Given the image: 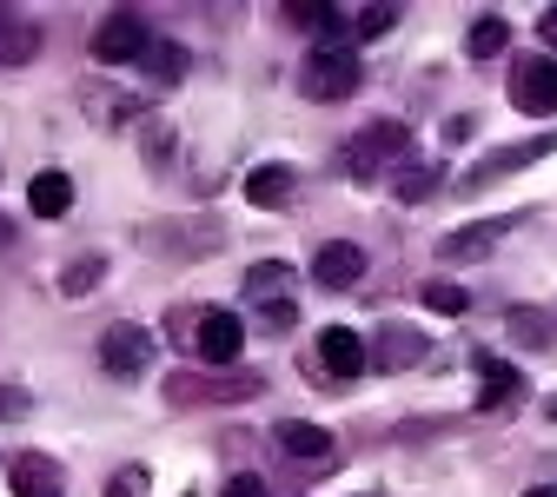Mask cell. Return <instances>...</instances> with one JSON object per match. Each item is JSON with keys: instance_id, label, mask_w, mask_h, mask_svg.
<instances>
[{"instance_id": "d6a6232c", "label": "cell", "mask_w": 557, "mask_h": 497, "mask_svg": "<svg viewBox=\"0 0 557 497\" xmlns=\"http://www.w3.org/2000/svg\"><path fill=\"white\" fill-rule=\"evenodd\" d=\"M471 133H478V120H465V113H458V120L445 126V139H451V147H458V139H471Z\"/></svg>"}, {"instance_id": "836d02e7", "label": "cell", "mask_w": 557, "mask_h": 497, "mask_svg": "<svg viewBox=\"0 0 557 497\" xmlns=\"http://www.w3.org/2000/svg\"><path fill=\"white\" fill-rule=\"evenodd\" d=\"M537 34H544V40L557 47V8H544V21H537Z\"/></svg>"}, {"instance_id": "cb8c5ba5", "label": "cell", "mask_w": 557, "mask_h": 497, "mask_svg": "<svg viewBox=\"0 0 557 497\" xmlns=\"http://www.w3.org/2000/svg\"><path fill=\"white\" fill-rule=\"evenodd\" d=\"M418 299H425L432 312H445V319H458V312L471 306V293H465V286H451V278H432V286H418Z\"/></svg>"}, {"instance_id": "4fadbf2b", "label": "cell", "mask_w": 557, "mask_h": 497, "mask_svg": "<svg viewBox=\"0 0 557 497\" xmlns=\"http://www.w3.org/2000/svg\"><path fill=\"white\" fill-rule=\"evenodd\" d=\"M319 365H325L332 378H359V372L372 365V345H366L352 325H325V332H319Z\"/></svg>"}, {"instance_id": "5b68a950", "label": "cell", "mask_w": 557, "mask_h": 497, "mask_svg": "<svg viewBox=\"0 0 557 497\" xmlns=\"http://www.w3.org/2000/svg\"><path fill=\"white\" fill-rule=\"evenodd\" d=\"M226 226L220 220H153L147 226V252H173V259H199V252H220Z\"/></svg>"}, {"instance_id": "e575fe53", "label": "cell", "mask_w": 557, "mask_h": 497, "mask_svg": "<svg viewBox=\"0 0 557 497\" xmlns=\"http://www.w3.org/2000/svg\"><path fill=\"white\" fill-rule=\"evenodd\" d=\"M14 246V220H0V252H8Z\"/></svg>"}, {"instance_id": "484cf974", "label": "cell", "mask_w": 557, "mask_h": 497, "mask_svg": "<svg viewBox=\"0 0 557 497\" xmlns=\"http://www.w3.org/2000/svg\"><path fill=\"white\" fill-rule=\"evenodd\" d=\"M398 27V8H359L352 14V40H379V34H392Z\"/></svg>"}, {"instance_id": "6da1fadb", "label": "cell", "mask_w": 557, "mask_h": 497, "mask_svg": "<svg viewBox=\"0 0 557 497\" xmlns=\"http://www.w3.org/2000/svg\"><path fill=\"white\" fill-rule=\"evenodd\" d=\"M359 80H366V74H359V53H352V47H312L306 66H299L306 100H345Z\"/></svg>"}, {"instance_id": "30bf717a", "label": "cell", "mask_w": 557, "mask_h": 497, "mask_svg": "<svg viewBox=\"0 0 557 497\" xmlns=\"http://www.w3.org/2000/svg\"><path fill=\"white\" fill-rule=\"evenodd\" d=\"M471 372H478V385H484V392H478V405L492 411V418H505V411L524 398V372H518V365H505L498 351H471Z\"/></svg>"}, {"instance_id": "4316f807", "label": "cell", "mask_w": 557, "mask_h": 497, "mask_svg": "<svg viewBox=\"0 0 557 497\" xmlns=\"http://www.w3.org/2000/svg\"><path fill=\"white\" fill-rule=\"evenodd\" d=\"M432 192H438V173H432V166H405V173H398V199H405V206L432 199Z\"/></svg>"}, {"instance_id": "44dd1931", "label": "cell", "mask_w": 557, "mask_h": 497, "mask_svg": "<svg viewBox=\"0 0 557 497\" xmlns=\"http://www.w3.org/2000/svg\"><path fill=\"white\" fill-rule=\"evenodd\" d=\"M505 47H511V21H505V14H478V21L465 27V53H471V60H498Z\"/></svg>"}, {"instance_id": "e0dca14e", "label": "cell", "mask_w": 557, "mask_h": 497, "mask_svg": "<svg viewBox=\"0 0 557 497\" xmlns=\"http://www.w3.org/2000/svg\"><path fill=\"white\" fill-rule=\"evenodd\" d=\"M246 199H252V206H293V199H299V173L278 166V160H272V166H252V173H246Z\"/></svg>"}, {"instance_id": "7a4b0ae2", "label": "cell", "mask_w": 557, "mask_h": 497, "mask_svg": "<svg viewBox=\"0 0 557 497\" xmlns=\"http://www.w3.org/2000/svg\"><path fill=\"white\" fill-rule=\"evenodd\" d=\"M100 365H107L120 385L147 378V372H153V332H147V325H133V319L107 325V332H100Z\"/></svg>"}, {"instance_id": "9c48e42d", "label": "cell", "mask_w": 557, "mask_h": 497, "mask_svg": "<svg viewBox=\"0 0 557 497\" xmlns=\"http://www.w3.org/2000/svg\"><path fill=\"white\" fill-rule=\"evenodd\" d=\"M239 345H246L239 312H199V319H193V345H186V351H199L206 365H233V359H239Z\"/></svg>"}, {"instance_id": "4dcf8cb0", "label": "cell", "mask_w": 557, "mask_h": 497, "mask_svg": "<svg viewBox=\"0 0 557 497\" xmlns=\"http://www.w3.org/2000/svg\"><path fill=\"white\" fill-rule=\"evenodd\" d=\"M139 490H147V471L133 464V471H120V477H113V490H107V497H139Z\"/></svg>"}, {"instance_id": "f546056e", "label": "cell", "mask_w": 557, "mask_h": 497, "mask_svg": "<svg viewBox=\"0 0 557 497\" xmlns=\"http://www.w3.org/2000/svg\"><path fill=\"white\" fill-rule=\"evenodd\" d=\"M27 411H34V398L21 385H0V418H27Z\"/></svg>"}, {"instance_id": "83f0119b", "label": "cell", "mask_w": 557, "mask_h": 497, "mask_svg": "<svg viewBox=\"0 0 557 497\" xmlns=\"http://www.w3.org/2000/svg\"><path fill=\"white\" fill-rule=\"evenodd\" d=\"M139 153H147V160H173V126H166V120H153V126H147V139H139Z\"/></svg>"}, {"instance_id": "8992f818", "label": "cell", "mask_w": 557, "mask_h": 497, "mask_svg": "<svg viewBox=\"0 0 557 497\" xmlns=\"http://www.w3.org/2000/svg\"><path fill=\"white\" fill-rule=\"evenodd\" d=\"M265 378L259 372H233V378H199V372H173L166 398L173 405H233V398H259Z\"/></svg>"}, {"instance_id": "ac0fdd59", "label": "cell", "mask_w": 557, "mask_h": 497, "mask_svg": "<svg viewBox=\"0 0 557 497\" xmlns=\"http://www.w3.org/2000/svg\"><path fill=\"white\" fill-rule=\"evenodd\" d=\"M34 53H40V27L21 8H0V66H21Z\"/></svg>"}, {"instance_id": "ba28073f", "label": "cell", "mask_w": 557, "mask_h": 497, "mask_svg": "<svg viewBox=\"0 0 557 497\" xmlns=\"http://www.w3.org/2000/svg\"><path fill=\"white\" fill-rule=\"evenodd\" d=\"M544 153H557V133H537V139H524V147H498V153L471 160L458 186H465V192H478V186H492V179H505V173H524V166H537Z\"/></svg>"}, {"instance_id": "2e32d148", "label": "cell", "mask_w": 557, "mask_h": 497, "mask_svg": "<svg viewBox=\"0 0 557 497\" xmlns=\"http://www.w3.org/2000/svg\"><path fill=\"white\" fill-rule=\"evenodd\" d=\"M14 497H66V471L47 458V451H27V458H14Z\"/></svg>"}, {"instance_id": "52a82bcc", "label": "cell", "mask_w": 557, "mask_h": 497, "mask_svg": "<svg viewBox=\"0 0 557 497\" xmlns=\"http://www.w3.org/2000/svg\"><path fill=\"white\" fill-rule=\"evenodd\" d=\"M511 107L531 113V120H550L557 113V60L531 53V60L511 66Z\"/></svg>"}, {"instance_id": "d6986e66", "label": "cell", "mask_w": 557, "mask_h": 497, "mask_svg": "<svg viewBox=\"0 0 557 497\" xmlns=\"http://www.w3.org/2000/svg\"><path fill=\"white\" fill-rule=\"evenodd\" d=\"M27 206L40 212V220H66V206H74V179H66L60 166L34 173V186H27Z\"/></svg>"}, {"instance_id": "3957f363", "label": "cell", "mask_w": 557, "mask_h": 497, "mask_svg": "<svg viewBox=\"0 0 557 497\" xmlns=\"http://www.w3.org/2000/svg\"><path fill=\"white\" fill-rule=\"evenodd\" d=\"M398 160H411V126H398V120H372L352 139V153H345V166H352L359 179H372V173H385Z\"/></svg>"}, {"instance_id": "277c9868", "label": "cell", "mask_w": 557, "mask_h": 497, "mask_svg": "<svg viewBox=\"0 0 557 497\" xmlns=\"http://www.w3.org/2000/svg\"><path fill=\"white\" fill-rule=\"evenodd\" d=\"M147 47H153V27L139 21L133 8H120V14H107V21L94 27V60H100V66H126V60H147Z\"/></svg>"}, {"instance_id": "d590c367", "label": "cell", "mask_w": 557, "mask_h": 497, "mask_svg": "<svg viewBox=\"0 0 557 497\" xmlns=\"http://www.w3.org/2000/svg\"><path fill=\"white\" fill-rule=\"evenodd\" d=\"M524 497H557V484H531V490H524Z\"/></svg>"}, {"instance_id": "5bb4252c", "label": "cell", "mask_w": 557, "mask_h": 497, "mask_svg": "<svg viewBox=\"0 0 557 497\" xmlns=\"http://www.w3.org/2000/svg\"><path fill=\"white\" fill-rule=\"evenodd\" d=\"M272 438L278 445H286V458H299V464H332V432H325V424H306V418H278L272 424Z\"/></svg>"}, {"instance_id": "9a60e30c", "label": "cell", "mask_w": 557, "mask_h": 497, "mask_svg": "<svg viewBox=\"0 0 557 497\" xmlns=\"http://www.w3.org/2000/svg\"><path fill=\"white\" fill-rule=\"evenodd\" d=\"M425 345H432L425 332H411V325H385V332H379V345H372V365H379V372H411L418 359H425Z\"/></svg>"}, {"instance_id": "1f68e13d", "label": "cell", "mask_w": 557, "mask_h": 497, "mask_svg": "<svg viewBox=\"0 0 557 497\" xmlns=\"http://www.w3.org/2000/svg\"><path fill=\"white\" fill-rule=\"evenodd\" d=\"M226 497H265V484L246 471V477H233V484H226Z\"/></svg>"}, {"instance_id": "7402d4cb", "label": "cell", "mask_w": 557, "mask_h": 497, "mask_svg": "<svg viewBox=\"0 0 557 497\" xmlns=\"http://www.w3.org/2000/svg\"><path fill=\"white\" fill-rule=\"evenodd\" d=\"M139 66H147V80H153V87H173V80L186 74V53H180L173 40H153V47H147V60H139Z\"/></svg>"}, {"instance_id": "7c38bea8", "label": "cell", "mask_w": 557, "mask_h": 497, "mask_svg": "<svg viewBox=\"0 0 557 497\" xmlns=\"http://www.w3.org/2000/svg\"><path fill=\"white\" fill-rule=\"evenodd\" d=\"M312 278H319V286H332V293L359 286V278H366V246L359 239H325L312 252Z\"/></svg>"}, {"instance_id": "f1b7e54d", "label": "cell", "mask_w": 557, "mask_h": 497, "mask_svg": "<svg viewBox=\"0 0 557 497\" xmlns=\"http://www.w3.org/2000/svg\"><path fill=\"white\" fill-rule=\"evenodd\" d=\"M252 312H259V332H293V319H299V312H293V299H278V306H252Z\"/></svg>"}, {"instance_id": "8fae6325", "label": "cell", "mask_w": 557, "mask_h": 497, "mask_svg": "<svg viewBox=\"0 0 557 497\" xmlns=\"http://www.w3.org/2000/svg\"><path fill=\"white\" fill-rule=\"evenodd\" d=\"M518 226H524V212H505V220L458 226V233H445V239H438V259H445V265H458V259H484V252H492V239H505V233H518Z\"/></svg>"}, {"instance_id": "d4e9b609", "label": "cell", "mask_w": 557, "mask_h": 497, "mask_svg": "<svg viewBox=\"0 0 557 497\" xmlns=\"http://www.w3.org/2000/svg\"><path fill=\"white\" fill-rule=\"evenodd\" d=\"M511 338H524V345H550V319L544 312H531V306H511Z\"/></svg>"}, {"instance_id": "ffe728a7", "label": "cell", "mask_w": 557, "mask_h": 497, "mask_svg": "<svg viewBox=\"0 0 557 497\" xmlns=\"http://www.w3.org/2000/svg\"><path fill=\"white\" fill-rule=\"evenodd\" d=\"M293 278H299V272H293L286 259H259V265L246 272V299H252V306H278V299L293 293Z\"/></svg>"}, {"instance_id": "603a6c76", "label": "cell", "mask_w": 557, "mask_h": 497, "mask_svg": "<svg viewBox=\"0 0 557 497\" xmlns=\"http://www.w3.org/2000/svg\"><path fill=\"white\" fill-rule=\"evenodd\" d=\"M100 278H107V259H74V265L60 272V293H66V299H87Z\"/></svg>"}]
</instances>
